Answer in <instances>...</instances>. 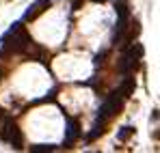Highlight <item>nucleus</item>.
<instances>
[{
	"label": "nucleus",
	"mask_w": 160,
	"mask_h": 153,
	"mask_svg": "<svg viewBox=\"0 0 160 153\" xmlns=\"http://www.w3.org/2000/svg\"><path fill=\"white\" fill-rule=\"evenodd\" d=\"M91 2H98V4H100V2H106V0H91Z\"/></svg>",
	"instance_id": "nucleus-16"
},
{
	"label": "nucleus",
	"mask_w": 160,
	"mask_h": 153,
	"mask_svg": "<svg viewBox=\"0 0 160 153\" xmlns=\"http://www.w3.org/2000/svg\"><path fill=\"white\" fill-rule=\"evenodd\" d=\"M7 117H4V112H2V108H0V125H2V121H4Z\"/></svg>",
	"instance_id": "nucleus-15"
},
{
	"label": "nucleus",
	"mask_w": 160,
	"mask_h": 153,
	"mask_svg": "<svg viewBox=\"0 0 160 153\" xmlns=\"http://www.w3.org/2000/svg\"><path fill=\"white\" fill-rule=\"evenodd\" d=\"M134 86H136V84H134V78L130 76V74H126V78H123V82H121V88H119V91H121V95L128 99V97L134 93Z\"/></svg>",
	"instance_id": "nucleus-9"
},
{
	"label": "nucleus",
	"mask_w": 160,
	"mask_h": 153,
	"mask_svg": "<svg viewBox=\"0 0 160 153\" xmlns=\"http://www.w3.org/2000/svg\"><path fill=\"white\" fill-rule=\"evenodd\" d=\"M54 149H56L54 145H35V147H30V153H48Z\"/></svg>",
	"instance_id": "nucleus-12"
},
{
	"label": "nucleus",
	"mask_w": 160,
	"mask_h": 153,
	"mask_svg": "<svg viewBox=\"0 0 160 153\" xmlns=\"http://www.w3.org/2000/svg\"><path fill=\"white\" fill-rule=\"evenodd\" d=\"M123 95H121V91H115V93H110L108 95V99L104 102L102 106V110H100V117H104V119H112V117H117L119 112H121V108H123Z\"/></svg>",
	"instance_id": "nucleus-3"
},
{
	"label": "nucleus",
	"mask_w": 160,
	"mask_h": 153,
	"mask_svg": "<svg viewBox=\"0 0 160 153\" xmlns=\"http://www.w3.org/2000/svg\"><path fill=\"white\" fill-rule=\"evenodd\" d=\"M115 9H117V15L119 17H128V13H130V4L126 2V0H117V4H115Z\"/></svg>",
	"instance_id": "nucleus-11"
},
{
	"label": "nucleus",
	"mask_w": 160,
	"mask_h": 153,
	"mask_svg": "<svg viewBox=\"0 0 160 153\" xmlns=\"http://www.w3.org/2000/svg\"><path fill=\"white\" fill-rule=\"evenodd\" d=\"M80 136V129H78V123L74 119L67 121V131H65V147H69L72 142H76V138Z\"/></svg>",
	"instance_id": "nucleus-7"
},
{
	"label": "nucleus",
	"mask_w": 160,
	"mask_h": 153,
	"mask_svg": "<svg viewBox=\"0 0 160 153\" xmlns=\"http://www.w3.org/2000/svg\"><path fill=\"white\" fill-rule=\"evenodd\" d=\"M134 69H138V60L134 56H130V54H123L121 63H119V71L121 74H132Z\"/></svg>",
	"instance_id": "nucleus-6"
},
{
	"label": "nucleus",
	"mask_w": 160,
	"mask_h": 153,
	"mask_svg": "<svg viewBox=\"0 0 160 153\" xmlns=\"http://www.w3.org/2000/svg\"><path fill=\"white\" fill-rule=\"evenodd\" d=\"M80 7H82V0H72V9L74 11H78Z\"/></svg>",
	"instance_id": "nucleus-14"
},
{
	"label": "nucleus",
	"mask_w": 160,
	"mask_h": 153,
	"mask_svg": "<svg viewBox=\"0 0 160 153\" xmlns=\"http://www.w3.org/2000/svg\"><path fill=\"white\" fill-rule=\"evenodd\" d=\"M138 32H141V24H138V20H132L130 26H126V35H123V41H121V45H130L136 41V37H138Z\"/></svg>",
	"instance_id": "nucleus-5"
},
{
	"label": "nucleus",
	"mask_w": 160,
	"mask_h": 153,
	"mask_svg": "<svg viewBox=\"0 0 160 153\" xmlns=\"http://www.w3.org/2000/svg\"><path fill=\"white\" fill-rule=\"evenodd\" d=\"M126 54H130V56H134L136 60H141L143 54H145V48H143V43H130V45L126 48Z\"/></svg>",
	"instance_id": "nucleus-10"
},
{
	"label": "nucleus",
	"mask_w": 160,
	"mask_h": 153,
	"mask_svg": "<svg viewBox=\"0 0 160 153\" xmlns=\"http://www.w3.org/2000/svg\"><path fill=\"white\" fill-rule=\"evenodd\" d=\"M30 45V37L28 32L22 28V24L11 26V30L2 37V54H13V52H24Z\"/></svg>",
	"instance_id": "nucleus-1"
},
{
	"label": "nucleus",
	"mask_w": 160,
	"mask_h": 153,
	"mask_svg": "<svg viewBox=\"0 0 160 153\" xmlns=\"http://www.w3.org/2000/svg\"><path fill=\"white\" fill-rule=\"evenodd\" d=\"M48 9H50V0H35V2L26 9V13H24V22H32V20H37V17L43 15Z\"/></svg>",
	"instance_id": "nucleus-4"
},
{
	"label": "nucleus",
	"mask_w": 160,
	"mask_h": 153,
	"mask_svg": "<svg viewBox=\"0 0 160 153\" xmlns=\"http://www.w3.org/2000/svg\"><path fill=\"white\" fill-rule=\"evenodd\" d=\"M0 138L4 142H11V147L18 149V151L24 147V136H22V131L15 125L13 119H4L2 121V125H0Z\"/></svg>",
	"instance_id": "nucleus-2"
},
{
	"label": "nucleus",
	"mask_w": 160,
	"mask_h": 153,
	"mask_svg": "<svg viewBox=\"0 0 160 153\" xmlns=\"http://www.w3.org/2000/svg\"><path fill=\"white\" fill-rule=\"evenodd\" d=\"M104 125H106V119H104V117H98V121H95V125H93V131H89L87 140H89V142L98 140V138L104 134Z\"/></svg>",
	"instance_id": "nucleus-8"
},
{
	"label": "nucleus",
	"mask_w": 160,
	"mask_h": 153,
	"mask_svg": "<svg viewBox=\"0 0 160 153\" xmlns=\"http://www.w3.org/2000/svg\"><path fill=\"white\" fill-rule=\"evenodd\" d=\"M132 134H134V127L128 125V127H121V129H119V134H117V136H119V140H128Z\"/></svg>",
	"instance_id": "nucleus-13"
}]
</instances>
